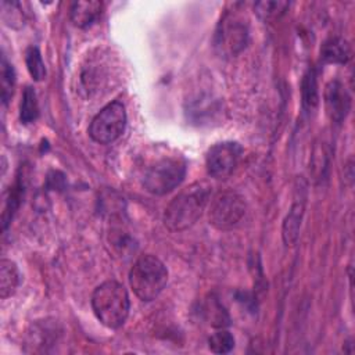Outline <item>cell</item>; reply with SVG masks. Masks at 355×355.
<instances>
[{"label":"cell","mask_w":355,"mask_h":355,"mask_svg":"<svg viewBox=\"0 0 355 355\" xmlns=\"http://www.w3.org/2000/svg\"><path fill=\"white\" fill-rule=\"evenodd\" d=\"M351 55L352 50L349 43L340 36L326 39L320 47V58L324 64L344 65L351 60Z\"/></svg>","instance_id":"cell-10"},{"label":"cell","mask_w":355,"mask_h":355,"mask_svg":"<svg viewBox=\"0 0 355 355\" xmlns=\"http://www.w3.org/2000/svg\"><path fill=\"white\" fill-rule=\"evenodd\" d=\"M208 347L215 354H227L234 347V337L225 329H219L208 338Z\"/></svg>","instance_id":"cell-19"},{"label":"cell","mask_w":355,"mask_h":355,"mask_svg":"<svg viewBox=\"0 0 355 355\" xmlns=\"http://www.w3.org/2000/svg\"><path fill=\"white\" fill-rule=\"evenodd\" d=\"M39 116V104L33 87L26 86L19 104V119L22 123H32Z\"/></svg>","instance_id":"cell-16"},{"label":"cell","mask_w":355,"mask_h":355,"mask_svg":"<svg viewBox=\"0 0 355 355\" xmlns=\"http://www.w3.org/2000/svg\"><path fill=\"white\" fill-rule=\"evenodd\" d=\"M304 216V202H294L286 215L283 220V229H282V236L283 241L286 245H294L298 234H300V227H301V220Z\"/></svg>","instance_id":"cell-13"},{"label":"cell","mask_w":355,"mask_h":355,"mask_svg":"<svg viewBox=\"0 0 355 355\" xmlns=\"http://www.w3.org/2000/svg\"><path fill=\"white\" fill-rule=\"evenodd\" d=\"M241 154L243 147L237 141H220L214 144L205 155L208 175L215 179L229 178L239 165Z\"/></svg>","instance_id":"cell-8"},{"label":"cell","mask_w":355,"mask_h":355,"mask_svg":"<svg viewBox=\"0 0 355 355\" xmlns=\"http://www.w3.org/2000/svg\"><path fill=\"white\" fill-rule=\"evenodd\" d=\"M168 282V269L155 255H141L129 272V284L141 301L155 300Z\"/></svg>","instance_id":"cell-3"},{"label":"cell","mask_w":355,"mask_h":355,"mask_svg":"<svg viewBox=\"0 0 355 355\" xmlns=\"http://www.w3.org/2000/svg\"><path fill=\"white\" fill-rule=\"evenodd\" d=\"M288 6H290V3L280 1V0H277V1L276 0H273V1H258V3L254 4V10L262 21L270 22V21L279 19L286 12Z\"/></svg>","instance_id":"cell-17"},{"label":"cell","mask_w":355,"mask_h":355,"mask_svg":"<svg viewBox=\"0 0 355 355\" xmlns=\"http://www.w3.org/2000/svg\"><path fill=\"white\" fill-rule=\"evenodd\" d=\"M202 313L205 320L216 329H225L230 324V316L226 311V308L220 304L219 298L211 294L202 306Z\"/></svg>","instance_id":"cell-14"},{"label":"cell","mask_w":355,"mask_h":355,"mask_svg":"<svg viewBox=\"0 0 355 355\" xmlns=\"http://www.w3.org/2000/svg\"><path fill=\"white\" fill-rule=\"evenodd\" d=\"M103 10V3L97 0H78L72 3L69 17L75 26L87 28L94 24Z\"/></svg>","instance_id":"cell-11"},{"label":"cell","mask_w":355,"mask_h":355,"mask_svg":"<svg viewBox=\"0 0 355 355\" xmlns=\"http://www.w3.org/2000/svg\"><path fill=\"white\" fill-rule=\"evenodd\" d=\"M126 126L125 105L119 101H111L103 107L89 125V136L98 144H110L123 133Z\"/></svg>","instance_id":"cell-5"},{"label":"cell","mask_w":355,"mask_h":355,"mask_svg":"<svg viewBox=\"0 0 355 355\" xmlns=\"http://www.w3.org/2000/svg\"><path fill=\"white\" fill-rule=\"evenodd\" d=\"M25 61H26V68L29 71V75L37 82L43 80L44 76H46V67H44V62L42 60V54H40L37 47L32 46L26 50Z\"/></svg>","instance_id":"cell-20"},{"label":"cell","mask_w":355,"mask_h":355,"mask_svg":"<svg viewBox=\"0 0 355 355\" xmlns=\"http://www.w3.org/2000/svg\"><path fill=\"white\" fill-rule=\"evenodd\" d=\"M15 87V71L8 62L6 55H1V100L3 104H7L14 93Z\"/></svg>","instance_id":"cell-18"},{"label":"cell","mask_w":355,"mask_h":355,"mask_svg":"<svg viewBox=\"0 0 355 355\" xmlns=\"http://www.w3.org/2000/svg\"><path fill=\"white\" fill-rule=\"evenodd\" d=\"M186 159L180 155H168L151 164L143 176L144 189L154 196H164L176 189L184 179Z\"/></svg>","instance_id":"cell-4"},{"label":"cell","mask_w":355,"mask_h":355,"mask_svg":"<svg viewBox=\"0 0 355 355\" xmlns=\"http://www.w3.org/2000/svg\"><path fill=\"white\" fill-rule=\"evenodd\" d=\"M211 189V184L204 180L194 182L183 189L165 208V226L172 232H183L191 227L208 205Z\"/></svg>","instance_id":"cell-1"},{"label":"cell","mask_w":355,"mask_h":355,"mask_svg":"<svg viewBox=\"0 0 355 355\" xmlns=\"http://www.w3.org/2000/svg\"><path fill=\"white\" fill-rule=\"evenodd\" d=\"M301 94H302V107L305 111H312L319 103V86L318 75L313 68H309L301 82Z\"/></svg>","instance_id":"cell-15"},{"label":"cell","mask_w":355,"mask_h":355,"mask_svg":"<svg viewBox=\"0 0 355 355\" xmlns=\"http://www.w3.org/2000/svg\"><path fill=\"white\" fill-rule=\"evenodd\" d=\"M248 42V25L237 12H226L215 32V47L223 57H236Z\"/></svg>","instance_id":"cell-7"},{"label":"cell","mask_w":355,"mask_h":355,"mask_svg":"<svg viewBox=\"0 0 355 355\" xmlns=\"http://www.w3.org/2000/svg\"><path fill=\"white\" fill-rule=\"evenodd\" d=\"M92 308L101 324L108 329H118L129 316V294L121 283L107 280L94 288L92 294Z\"/></svg>","instance_id":"cell-2"},{"label":"cell","mask_w":355,"mask_h":355,"mask_svg":"<svg viewBox=\"0 0 355 355\" xmlns=\"http://www.w3.org/2000/svg\"><path fill=\"white\" fill-rule=\"evenodd\" d=\"M208 220L218 230H230L240 223L245 215V201L234 190H225L209 200Z\"/></svg>","instance_id":"cell-6"},{"label":"cell","mask_w":355,"mask_h":355,"mask_svg":"<svg viewBox=\"0 0 355 355\" xmlns=\"http://www.w3.org/2000/svg\"><path fill=\"white\" fill-rule=\"evenodd\" d=\"M324 110L327 116L334 123H341L351 110V96L345 86L338 80H330L323 93Z\"/></svg>","instance_id":"cell-9"},{"label":"cell","mask_w":355,"mask_h":355,"mask_svg":"<svg viewBox=\"0 0 355 355\" xmlns=\"http://www.w3.org/2000/svg\"><path fill=\"white\" fill-rule=\"evenodd\" d=\"M21 282L18 266L14 261L3 258L0 261V297L3 300L11 297Z\"/></svg>","instance_id":"cell-12"}]
</instances>
